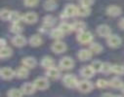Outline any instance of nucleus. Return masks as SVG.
<instances>
[{
	"label": "nucleus",
	"instance_id": "obj_1",
	"mask_svg": "<svg viewBox=\"0 0 124 97\" xmlns=\"http://www.w3.org/2000/svg\"><path fill=\"white\" fill-rule=\"evenodd\" d=\"M76 40L81 45H88L94 40V36L90 31L83 30L81 32H78L76 35Z\"/></svg>",
	"mask_w": 124,
	"mask_h": 97
},
{
	"label": "nucleus",
	"instance_id": "obj_2",
	"mask_svg": "<svg viewBox=\"0 0 124 97\" xmlns=\"http://www.w3.org/2000/svg\"><path fill=\"white\" fill-rule=\"evenodd\" d=\"M94 86H95L94 84L91 81H89V79H84V80L78 81L76 88L82 93H89L94 89Z\"/></svg>",
	"mask_w": 124,
	"mask_h": 97
},
{
	"label": "nucleus",
	"instance_id": "obj_3",
	"mask_svg": "<svg viewBox=\"0 0 124 97\" xmlns=\"http://www.w3.org/2000/svg\"><path fill=\"white\" fill-rule=\"evenodd\" d=\"M74 64H75L74 60L70 56H64L63 58H61L60 62H59V67L61 70L69 71L74 67Z\"/></svg>",
	"mask_w": 124,
	"mask_h": 97
},
{
	"label": "nucleus",
	"instance_id": "obj_4",
	"mask_svg": "<svg viewBox=\"0 0 124 97\" xmlns=\"http://www.w3.org/2000/svg\"><path fill=\"white\" fill-rule=\"evenodd\" d=\"M36 90H46L50 87V81L47 77H38L33 81Z\"/></svg>",
	"mask_w": 124,
	"mask_h": 97
},
{
	"label": "nucleus",
	"instance_id": "obj_5",
	"mask_svg": "<svg viewBox=\"0 0 124 97\" xmlns=\"http://www.w3.org/2000/svg\"><path fill=\"white\" fill-rule=\"evenodd\" d=\"M63 84L68 88H76L78 84V79L72 74H67L63 77Z\"/></svg>",
	"mask_w": 124,
	"mask_h": 97
},
{
	"label": "nucleus",
	"instance_id": "obj_6",
	"mask_svg": "<svg viewBox=\"0 0 124 97\" xmlns=\"http://www.w3.org/2000/svg\"><path fill=\"white\" fill-rule=\"evenodd\" d=\"M77 6L73 4H68L63 12H62V18L64 19H70V18H74L77 16Z\"/></svg>",
	"mask_w": 124,
	"mask_h": 97
},
{
	"label": "nucleus",
	"instance_id": "obj_7",
	"mask_svg": "<svg viewBox=\"0 0 124 97\" xmlns=\"http://www.w3.org/2000/svg\"><path fill=\"white\" fill-rule=\"evenodd\" d=\"M51 50L54 53L56 54H60V53H63L68 50V46L65 42L61 41V40H56L52 46H51Z\"/></svg>",
	"mask_w": 124,
	"mask_h": 97
},
{
	"label": "nucleus",
	"instance_id": "obj_8",
	"mask_svg": "<svg viewBox=\"0 0 124 97\" xmlns=\"http://www.w3.org/2000/svg\"><path fill=\"white\" fill-rule=\"evenodd\" d=\"M107 44L111 49H118L122 44V39L116 34H110L107 38Z\"/></svg>",
	"mask_w": 124,
	"mask_h": 97
},
{
	"label": "nucleus",
	"instance_id": "obj_9",
	"mask_svg": "<svg viewBox=\"0 0 124 97\" xmlns=\"http://www.w3.org/2000/svg\"><path fill=\"white\" fill-rule=\"evenodd\" d=\"M14 77H16V72L10 68V67H3L0 69V78L5 80V81H10Z\"/></svg>",
	"mask_w": 124,
	"mask_h": 97
},
{
	"label": "nucleus",
	"instance_id": "obj_10",
	"mask_svg": "<svg viewBox=\"0 0 124 97\" xmlns=\"http://www.w3.org/2000/svg\"><path fill=\"white\" fill-rule=\"evenodd\" d=\"M111 33H112V32H111V28L108 24H100L97 27V34L100 37H102V38H106L107 39Z\"/></svg>",
	"mask_w": 124,
	"mask_h": 97
},
{
	"label": "nucleus",
	"instance_id": "obj_11",
	"mask_svg": "<svg viewBox=\"0 0 124 97\" xmlns=\"http://www.w3.org/2000/svg\"><path fill=\"white\" fill-rule=\"evenodd\" d=\"M22 20L27 24H34L38 20V15L34 12H27L24 15H23Z\"/></svg>",
	"mask_w": 124,
	"mask_h": 97
},
{
	"label": "nucleus",
	"instance_id": "obj_12",
	"mask_svg": "<svg viewBox=\"0 0 124 97\" xmlns=\"http://www.w3.org/2000/svg\"><path fill=\"white\" fill-rule=\"evenodd\" d=\"M11 42H12L13 46H15V47H17V48H23V47H24V46L27 44L26 38H25L24 36H23L22 34H17V35H15V36L12 38Z\"/></svg>",
	"mask_w": 124,
	"mask_h": 97
},
{
	"label": "nucleus",
	"instance_id": "obj_13",
	"mask_svg": "<svg viewBox=\"0 0 124 97\" xmlns=\"http://www.w3.org/2000/svg\"><path fill=\"white\" fill-rule=\"evenodd\" d=\"M46 77L50 80H58L61 78V69L53 66L51 68L46 69Z\"/></svg>",
	"mask_w": 124,
	"mask_h": 97
},
{
	"label": "nucleus",
	"instance_id": "obj_14",
	"mask_svg": "<svg viewBox=\"0 0 124 97\" xmlns=\"http://www.w3.org/2000/svg\"><path fill=\"white\" fill-rule=\"evenodd\" d=\"M80 76L84 79H91L94 77V75L96 74L95 71L93 70V68L91 67V65H85L83 66L80 70H79Z\"/></svg>",
	"mask_w": 124,
	"mask_h": 97
},
{
	"label": "nucleus",
	"instance_id": "obj_15",
	"mask_svg": "<svg viewBox=\"0 0 124 97\" xmlns=\"http://www.w3.org/2000/svg\"><path fill=\"white\" fill-rule=\"evenodd\" d=\"M106 13L111 18H117L122 14V9L117 5H110L107 8Z\"/></svg>",
	"mask_w": 124,
	"mask_h": 97
},
{
	"label": "nucleus",
	"instance_id": "obj_16",
	"mask_svg": "<svg viewBox=\"0 0 124 97\" xmlns=\"http://www.w3.org/2000/svg\"><path fill=\"white\" fill-rule=\"evenodd\" d=\"M22 63L28 69H34L37 65V60L33 56H25L22 59Z\"/></svg>",
	"mask_w": 124,
	"mask_h": 97
},
{
	"label": "nucleus",
	"instance_id": "obj_17",
	"mask_svg": "<svg viewBox=\"0 0 124 97\" xmlns=\"http://www.w3.org/2000/svg\"><path fill=\"white\" fill-rule=\"evenodd\" d=\"M93 52L89 49H82L77 52V57L80 61H88L92 58Z\"/></svg>",
	"mask_w": 124,
	"mask_h": 97
},
{
	"label": "nucleus",
	"instance_id": "obj_18",
	"mask_svg": "<svg viewBox=\"0 0 124 97\" xmlns=\"http://www.w3.org/2000/svg\"><path fill=\"white\" fill-rule=\"evenodd\" d=\"M23 95H31L36 91V88L33 83H24L21 87Z\"/></svg>",
	"mask_w": 124,
	"mask_h": 97
},
{
	"label": "nucleus",
	"instance_id": "obj_19",
	"mask_svg": "<svg viewBox=\"0 0 124 97\" xmlns=\"http://www.w3.org/2000/svg\"><path fill=\"white\" fill-rule=\"evenodd\" d=\"M28 43L29 45L33 47V48H37V47H40L43 43V39L41 37V35L39 34H33L30 36L29 40H28Z\"/></svg>",
	"mask_w": 124,
	"mask_h": 97
},
{
	"label": "nucleus",
	"instance_id": "obj_20",
	"mask_svg": "<svg viewBox=\"0 0 124 97\" xmlns=\"http://www.w3.org/2000/svg\"><path fill=\"white\" fill-rule=\"evenodd\" d=\"M40 65L41 67H43L44 69H48V68H51L53 66H55V60L53 57L49 56V55H46L44 57H42L41 61H40Z\"/></svg>",
	"mask_w": 124,
	"mask_h": 97
},
{
	"label": "nucleus",
	"instance_id": "obj_21",
	"mask_svg": "<svg viewBox=\"0 0 124 97\" xmlns=\"http://www.w3.org/2000/svg\"><path fill=\"white\" fill-rule=\"evenodd\" d=\"M16 77L18 79H21V80H23V79H26L28 76H29V69L26 68L25 66H22V67H19L16 71Z\"/></svg>",
	"mask_w": 124,
	"mask_h": 97
},
{
	"label": "nucleus",
	"instance_id": "obj_22",
	"mask_svg": "<svg viewBox=\"0 0 124 97\" xmlns=\"http://www.w3.org/2000/svg\"><path fill=\"white\" fill-rule=\"evenodd\" d=\"M89 50L93 52V54H100L104 51V47L97 42H91L89 44Z\"/></svg>",
	"mask_w": 124,
	"mask_h": 97
},
{
	"label": "nucleus",
	"instance_id": "obj_23",
	"mask_svg": "<svg viewBox=\"0 0 124 97\" xmlns=\"http://www.w3.org/2000/svg\"><path fill=\"white\" fill-rule=\"evenodd\" d=\"M13 55V50L9 46H4V47H0V58H9Z\"/></svg>",
	"mask_w": 124,
	"mask_h": 97
},
{
	"label": "nucleus",
	"instance_id": "obj_24",
	"mask_svg": "<svg viewBox=\"0 0 124 97\" xmlns=\"http://www.w3.org/2000/svg\"><path fill=\"white\" fill-rule=\"evenodd\" d=\"M50 37L54 40H61L65 37V34L59 27H57V28H52L50 30Z\"/></svg>",
	"mask_w": 124,
	"mask_h": 97
},
{
	"label": "nucleus",
	"instance_id": "obj_25",
	"mask_svg": "<svg viewBox=\"0 0 124 97\" xmlns=\"http://www.w3.org/2000/svg\"><path fill=\"white\" fill-rule=\"evenodd\" d=\"M56 21H57L56 18L52 15H47L43 18V25H45L50 29H52V27L56 24Z\"/></svg>",
	"mask_w": 124,
	"mask_h": 97
},
{
	"label": "nucleus",
	"instance_id": "obj_26",
	"mask_svg": "<svg viewBox=\"0 0 124 97\" xmlns=\"http://www.w3.org/2000/svg\"><path fill=\"white\" fill-rule=\"evenodd\" d=\"M58 27H59L62 31H63V33H64L65 35L70 34L71 32L73 31V29H72V24H71V23H69V22H67V21L61 22Z\"/></svg>",
	"mask_w": 124,
	"mask_h": 97
},
{
	"label": "nucleus",
	"instance_id": "obj_27",
	"mask_svg": "<svg viewBox=\"0 0 124 97\" xmlns=\"http://www.w3.org/2000/svg\"><path fill=\"white\" fill-rule=\"evenodd\" d=\"M71 24H72L73 31H75L76 33H78V32H81L83 30H86V27H87L86 22L83 21V20H76V21H74Z\"/></svg>",
	"mask_w": 124,
	"mask_h": 97
},
{
	"label": "nucleus",
	"instance_id": "obj_28",
	"mask_svg": "<svg viewBox=\"0 0 124 97\" xmlns=\"http://www.w3.org/2000/svg\"><path fill=\"white\" fill-rule=\"evenodd\" d=\"M43 8L47 12H53L58 8V4L56 0H46L43 3Z\"/></svg>",
	"mask_w": 124,
	"mask_h": 97
},
{
	"label": "nucleus",
	"instance_id": "obj_29",
	"mask_svg": "<svg viewBox=\"0 0 124 97\" xmlns=\"http://www.w3.org/2000/svg\"><path fill=\"white\" fill-rule=\"evenodd\" d=\"M91 7H87V6H82L80 5L77 8V16L81 17V18H86L88 16L91 15Z\"/></svg>",
	"mask_w": 124,
	"mask_h": 97
},
{
	"label": "nucleus",
	"instance_id": "obj_30",
	"mask_svg": "<svg viewBox=\"0 0 124 97\" xmlns=\"http://www.w3.org/2000/svg\"><path fill=\"white\" fill-rule=\"evenodd\" d=\"M108 83H109V86L112 88H115V89H120L124 84L122 79H120L119 77H113L111 80L108 81Z\"/></svg>",
	"mask_w": 124,
	"mask_h": 97
},
{
	"label": "nucleus",
	"instance_id": "obj_31",
	"mask_svg": "<svg viewBox=\"0 0 124 97\" xmlns=\"http://www.w3.org/2000/svg\"><path fill=\"white\" fill-rule=\"evenodd\" d=\"M111 73L117 76H124V65H122V64H112Z\"/></svg>",
	"mask_w": 124,
	"mask_h": 97
},
{
	"label": "nucleus",
	"instance_id": "obj_32",
	"mask_svg": "<svg viewBox=\"0 0 124 97\" xmlns=\"http://www.w3.org/2000/svg\"><path fill=\"white\" fill-rule=\"evenodd\" d=\"M22 19H23V15H21L20 12H18V11H11L9 21H11L12 23L21 22L22 21Z\"/></svg>",
	"mask_w": 124,
	"mask_h": 97
},
{
	"label": "nucleus",
	"instance_id": "obj_33",
	"mask_svg": "<svg viewBox=\"0 0 124 97\" xmlns=\"http://www.w3.org/2000/svg\"><path fill=\"white\" fill-rule=\"evenodd\" d=\"M10 31L12 33H14L15 35L17 34H22V32L23 31V27L20 22H16V23H12L11 27H10Z\"/></svg>",
	"mask_w": 124,
	"mask_h": 97
},
{
	"label": "nucleus",
	"instance_id": "obj_34",
	"mask_svg": "<svg viewBox=\"0 0 124 97\" xmlns=\"http://www.w3.org/2000/svg\"><path fill=\"white\" fill-rule=\"evenodd\" d=\"M23 95L21 88H11L7 92V96L9 97H22Z\"/></svg>",
	"mask_w": 124,
	"mask_h": 97
},
{
	"label": "nucleus",
	"instance_id": "obj_35",
	"mask_svg": "<svg viewBox=\"0 0 124 97\" xmlns=\"http://www.w3.org/2000/svg\"><path fill=\"white\" fill-rule=\"evenodd\" d=\"M90 65L93 68V70L95 71V73H101L103 67V62L101 60H94Z\"/></svg>",
	"mask_w": 124,
	"mask_h": 97
},
{
	"label": "nucleus",
	"instance_id": "obj_36",
	"mask_svg": "<svg viewBox=\"0 0 124 97\" xmlns=\"http://www.w3.org/2000/svg\"><path fill=\"white\" fill-rule=\"evenodd\" d=\"M96 86L100 89H105L109 86V83L106 79H98L96 82Z\"/></svg>",
	"mask_w": 124,
	"mask_h": 97
},
{
	"label": "nucleus",
	"instance_id": "obj_37",
	"mask_svg": "<svg viewBox=\"0 0 124 97\" xmlns=\"http://www.w3.org/2000/svg\"><path fill=\"white\" fill-rule=\"evenodd\" d=\"M10 15H11V11L9 9H1L0 10V19H2L4 21L9 20L10 19Z\"/></svg>",
	"mask_w": 124,
	"mask_h": 97
},
{
	"label": "nucleus",
	"instance_id": "obj_38",
	"mask_svg": "<svg viewBox=\"0 0 124 97\" xmlns=\"http://www.w3.org/2000/svg\"><path fill=\"white\" fill-rule=\"evenodd\" d=\"M111 65L109 62H103V67H102V71L101 73L104 74H110L111 73Z\"/></svg>",
	"mask_w": 124,
	"mask_h": 97
},
{
	"label": "nucleus",
	"instance_id": "obj_39",
	"mask_svg": "<svg viewBox=\"0 0 124 97\" xmlns=\"http://www.w3.org/2000/svg\"><path fill=\"white\" fill-rule=\"evenodd\" d=\"M23 4L26 7L33 8V7H36L39 4V0H23Z\"/></svg>",
	"mask_w": 124,
	"mask_h": 97
},
{
	"label": "nucleus",
	"instance_id": "obj_40",
	"mask_svg": "<svg viewBox=\"0 0 124 97\" xmlns=\"http://www.w3.org/2000/svg\"><path fill=\"white\" fill-rule=\"evenodd\" d=\"M79 3L82 6H87V7H91L93 4L95 3V0H79Z\"/></svg>",
	"mask_w": 124,
	"mask_h": 97
},
{
	"label": "nucleus",
	"instance_id": "obj_41",
	"mask_svg": "<svg viewBox=\"0 0 124 97\" xmlns=\"http://www.w3.org/2000/svg\"><path fill=\"white\" fill-rule=\"evenodd\" d=\"M118 27H119L121 30H124V18L120 19V20L118 21Z\"/></svg>",
	"mask_w": 124,
	"mask_h": 97
},
{
	"label": "nucleus",
	"instance_id": "obj_42",
	"mask_svg": "<svg viewBox=\"0 0 124 97\" xmlns=\"http://www.w3.org/2000/svg\"><path fill=\"white\" fill-rule=\"evenodd\" d=\"M7 45V41L4 38H0V47H4Z\"/></svg>",
	"mask_w": 124,
	"mask_h": 97
},
{
	"label": "nucleus",
	"instance_id": "obj_43",
	"mask_svg": "<svg viewBox=\"0 0 124 97\" xmlns=\"http://www.w3.org/2000/svg\"><path fill=\"white\" fill-rule=\"evenodd\" d=\"M103 96H114L113 93H110V92H107V93H103L102 94Z\"/></svg>",
	"mask_w": 124,
	"mask_h": 97
},
{
	"label": "nucleus",
	"instance_id": "obj_44",
	"mask_svg": "<svg viewBox=\"0 0 124 97\" xmlns=\"http://www.w3.org/2000/svg\"><path fill=\"white\" fill-rule=\"evenodd\" d=\"M120 90H121V92H122V94L124 95V84H123V85L121 86V88H120Z\"/></svg>",
	"mask_w": 124,
	"mask_h": 97
}]
</instances>
